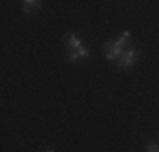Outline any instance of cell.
Wrapping results in <instances>:
<instances>
[{
  "label": "cell",
  "mask_w": 159,
  "mask_h": 152,
  "mask_svg": "<svg viewBox=\"0 0 159 152\" xmlns=\"http://www.w3.org/2000/svg\"><path fill=\"white\" fill-rule=\"evenodd\" d=\"M137 58H139V49L137 47L125 49V52L117 59V68H132L135 64V61H137Z\"/></svg>",
  "instance_id": "cell-1"
},
{
  "label": "cell",
  "mask_w": 159,
  "mask_h": 152,
  "mask_svg": "<svg viewBox=\"0 0 159 152\" xmlns=\"http://www.w3.org/2000/svg\"><path fill=\"white\" fill-rule=\"evenodd\" d=\"M102 52H103V56H105L108 61H115V59H119L125 51H124V49H120L115 42L107 41V42L102 44Z\"/></svg>",
  "instance_id": "cell-2"
},
{
  "label": "cell",
  "mask_w": 159,
  "mask_h": 152,
  "mask_svg": "<svg viewBox=\"0 0 159 152\" xmlns=\"http://www.w3.org/2000/svg\"><path fill=\"white\" fill-rule=\"evenodd\" d=\"M63 42H64V47L66 49H80L83 46V41L75 32H71L66 37H63Z\"/></svg>",
  "instance_id": "cell-3"
},
{
  "label": "cell",
  "mask_w": 159,
  "mask_h": 152,
  "mask_svg": "<svg viewBox=\"0 0 159 152\" xmlns=\"http://www.w3.org/2000/svg\"><path fill=\"white\" fill-rule=\"evenodd\" d=\"M41 7H43V2H39V0H25V2H22V10L27 14L37 12Z\"/></svg>",
  "instance_id": "cell-4"
},
{
  "label": "cell",
  "mask_w": 159,
  "mask_h": 152,
  "mask_svg": "<svg viewBox=\"0 0 159 152\" xmlns=\"http://www.w3.org/2000/svg\"><path fill=\"white\" fill-rule=\"evenodd\" d=\"M66 59L75 63V61H81V54H80V49H66Z\"/></svg>",
  "instance_id": "cell-5"
},
{
  "label": "cell",
  "mask_w": 159,
  "mask_h": 152,
  "mask_svg": "<svg viewBox=\"0 0 159 152\" xmlns=\"http://www.w3.org/2000/svg\"><path fill=\"white\" fill-rule=\"evenodd\" d=\"M147 152H159V145L157 144H149L147 145Z\"/></svg>",
  "instance_id": "cell-6"
},
{
  "label": "cell",
  "mask_w": 159,
  "mask_h": 152,
  "mask_svg": "<svg viewBox=\"0 0 159 152\" xmlns=\"http://www.w3.org/2000/svg\"><path fill=\"white\" fill-rule=\"evenodd\" d=\"M48 152H54V150H48Z\"/></svg>",
  "instance_id": "cell-7"
}]
</instances>
